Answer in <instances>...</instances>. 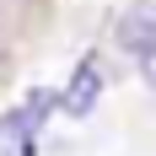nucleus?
<instances>
[{"label":"nucleus","instance_id":"f257e3e1","mask_svg":"<svg viewBox=\"0 0 156 156\" xmlns=\"http://www.w3.org/2000/svg\"><path fill=\"white\" fill-rule=\"evenodd\" d=\"M54 108H59V97L48 92V86H32L0 119V156H32V145H38V135H43V124H48Z\"/></svg>","mask_w":156,"mask_h":156},{"label":"nucleus","instance_id":"f03ea898","mask_svg":"<svg viewBox=\"0 0 156 156\" xmlns=\"http://www.w3.org/2000/svg\"><path fill=\"white\" fill-rule=\"evenodd\" d=\"M102 86H108V59H102V54H81V65L70 70V81H65V92H59V113L86 119V113L97 108Z\"/></svg>","mask_w":156,"mask_h":156},{"label":"nucleus","instance_id":"7ed1b4c3","mask_svg":"<svg viewBox=\"0 0 156 156\" xmlns=\"http://www.w3.org/2000/svg\"><path fill=\"white\" fill-rule=\"evenodd\" d=\"M113 43L140 59L145 48L156 43V0H135V5L119 11V22H113Z\"/></svg>","mask_w":156,"mask_h":156},{"label":"nucleus","instance_id":"20e7f679","mask_svg":"<svg viewBox=\"0 0 156 156\" xmlns=\"http://www.w3.org/2000/svg\"><path fill=\"white\" fill-rule=\"evenodd\" d=\"M140 70H145V81H151V86H156V43H151V48H145V54H140Z\"/></svg>","mask_w":156,"mask_h":156}]
</instances>
